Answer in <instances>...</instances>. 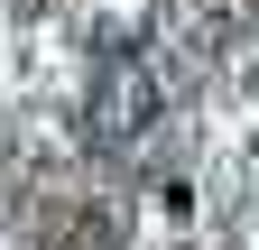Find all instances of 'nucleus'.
<instances>
[{"instance_id": "1", "label": "nucleus", "mask_w": 259, "mask_h": 250, "mask_svg": "<svg viewBox=\"0 0 259 250\" xmlns=\"http://www.w3.org/2000/svg\"><path fill=\"white\" fill-rule=\"evenodd\" d=\"M167 111V74L148 65V56H120V65H102L93 74V139L102 148H130V139H148V120Z\"/></svg>"}]
</instances>
